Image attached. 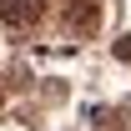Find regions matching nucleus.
<instances>
[{"label":"nucleus","instance_id":"2","mask_svg":"<svg viewBox=\"0 0 131 131\" xmlns=\"http://www.w3.org/2000/svg\"><path fill=\"white\" fill-rule=\"evenodd\" d=\"M96 20H101L96 0H66V15H61V25H66L71 35H91V30H96Z\"/></svg>","mask_w":131,"mask_h":131},{"label":"nucleus","instance_id":"4","mask_svg":"<svg viewBox=\"0 0 131 131\" xmlns=\"http://www.w3.org/2000/svg\"><path fill=\"white\" fill-rule=\"evenodd\" d=\"M116 56H121V61H131V40H126V35L116 40Z\"/></svg>","mask_w":131,"mask_h":131},{"label":"nucleus","instance_id":"1","mask_svg":"<svg viewBox=\"0 0 131 131\" xmlns=\"http://www.w3.org/2000/svg\"><path fill=\"white\" fill-rule=\"evenodd\" d=\"M46 15V0H0V25L5 30H35V20Z\"/></svg>","mask_w":131,"mask_h":131},{"label":"nucleus","instance_id":"3","mask_svg":"<svg viewBox=\"0 0 131 131\" xmlns=\"http://www.w3.org/2000/svg\"><path fill=\"white\" fill-rule=\"evenodd\" d=\"M96 131H121V111H96Z\"/></svg>","mask_w":131,"mask_h":131}]
</instances>
